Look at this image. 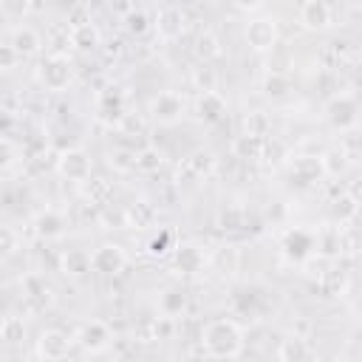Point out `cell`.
Here are the masks:
<instances>
[{
    "mask_svg": "<svg viewBox=\"0 0 362 362\" xmlns=\"http://www.w3.org/2000/svg\"><path fill=\"white\" fill-rule=\"evenodd\" d=\"M201 354L209 359H235L243 354L246 345V334L240 328V322L229 320V317H215L201 328Z\"/></svg>",
    "mask_w": 362,
    "mask_h": 362,
    "instance_id": "6da1fadb",
    "label": "cell"
},
{
    "mask_svg": "<svg viewBox=\"0 0 362 362\" xmlns=\"http://www.w3.org/2000/svg\"><path fill=\"white\" fill-rule=\"evenodd\" d=\"M37 79H40L42 90H48V93H62V90H68V85L74 82V62L68 59V54L51 51L45 59H40V65H37Z\"/></svg>",
    "mask_w": 362,
    "mask_h": 362,
    "instance_id": "7a4b0ae2",
    "label": "cell"
},
{
    "mask_svg": "<svg viewBox=\"0 0 362 362\" xmlns=\"http://www.w3.org/2000/svg\"><path fill=\"white\" fill-rule=\"evenodd\" d=\"M54 170H57L59 178L74 181V184H82L85 178L93 175V161H90V156H88L82 147H68V150H62V153L57 156Z\"/></svg>",
    "mask_w": 362,
    "mask_h": 362,
    "instance_id": "3957f363",
    "label": "cell"
},
{
    "mask_svg": "<svg viewBox=\"0 0 362 362\" xmlns=\"http://www.w3.org/2000/svg\"><path fill=\"white\" fill-rule=\"evenodd\" d=\"M184 110H187V102H184V96H181L178 90H161V93H156V96L150 99V105H147L150 119H153L156 124H164V127L181 122V119H184Z\"/></svg>",
    "mask_w": 362,
    "mask_h": 362,
    "instance_id": "277c9868",
    "label": "cell"
},
{
    "mask_svg": "<svg viewBox=\"0 0 362 362\" xmlns=\"http://www.w3.org/2000/svg\"><path fill=\"white\" fill-rule=\"evenodd\" d=\"M127 263H130V257H127L124 246H119V243H99L90 252V269H93V274H102V277H119L127 269Z\"/></svg>",
    "mask_w": 362,
    "mask_h": 362,
    "instance_id": "5b68a950",
    "label": "cell"
},
{
    "mask_svg": "<svg viewBox=\"0 0 362 362\" xmlns=\"http://www.w3.org/2000/svg\"><path fill=\"white\" fill-rule=\"evenodd\" d=\"M74 345H76V339L68 331H62V328H45V331H40V337L34 342V356L37 359H45V362H57V359H65Z\"/></svg>",
    "mask_w": 362,
    "mask_h": 362,
    "instance_id": "8992f818",
    "label": "cell"
},
{
    "mask_svg": "<svg viewBox=\"0 0 362 362\" xmlns=\"http://www.w3.org/2000/svg\"><path fill=\"white\" fill-rule=\"evenodd\" d=\"M243 37H246V45L257 54H266V51H274L277 48V40H280V28H277V20L274 17H252L243 28Z\"/></svg>",
    "mask_w": 362,
    "mask_h": 362,
    "instance_id": "52a82bcc",
    "label": "cell"
},
{
    "mask_svg": "<svg viewBox=\"0 0 362 362\" xmlns=\"http://www.w3.org/2000/svg\"><path fill=\"white\" fill-rule=\"evenodd\" d=\"M74 339H76V345H79L85 354H102V351H107L110 342H113V328H110L105 320H88V322H82V325L76 328Z\"/></svg>",
    "mask_w": 362,
    "mask_h": 362,
    "instance_id": "ba28073f",
    "label": "cell"
},
{
    "mask_svg": "<svg viewBox=\"0 0 362 362\" xmlns=\"http://www.w3.org/2000/svg\"><path fill=\"white\" fill-rule=\"evenodd\" d=\"M20 288H23V300H25L28 311H45V308L54 305V286L42 274L28 272L20 280Z\"/></svg>",
    "mask_w": 362,
    "mask_h": 362,
    "instance_id": "9c48e42d",
    "label": "cell"
},
{
    "mask_svg": "<svg viewBox=\"0 0 362 362\" xmlns=\"http://www.w3.org/2000/svg\"><path fill=\"white\" fill-rule=\"evenodd\" d=\"M325 119L331 127L337 130H351L359 122V107H356V96L354 93H337L328 105H325Z\"/></svg>",
    "mask_w": 362,
    "mask_h": 362,
    "instance_id": "30bf717a",
    "label": "cell"
},
{
    "mask_svg": "<svg viewBox=\"0 0 362 362\" xmlns=\"http://www.w3.org/2000/svg\"><path fill=\"white\" fill-rule=\"evenodd\" d=\"M173 269L184 277L201 274L204 269H209V252L198 243H181L173 249Z\"/></svg>",
    "mask_w": 362,
    "mask_h": 362,
    "instance_id": "8fae6325",
    "label": "cell"
},
{
    "mask_svg": "<svg viewBox=\"0 0 362 362\" xmlns=\"http://www.w3.org/2000/svg\"><path fill=\"white\" fill-rule=\"evenodd\" d=\"M153 31H156V37L164 40V42L178 40V37L187 31V11L178 8V6H164V8H158V14H156V20H153Z\"/></svg>",
    "mask_w": 362,
    "mask_h": 362,
    "instance_id": "7c38bea8",
    "label": "cell"
},
{
    "mask_svg": "<svg viewBox=\"0 0 362 362\" xmlns=\"http://www.w3.org/2000/svg\"><path fill=\"white\" fill-rule=\"evenodd\" d=\"M297 20L305 31H325L334 23V8L328 0H303Z\"/></svg>",
    "mask_w": 362,
    "mask_h": 362,
    "instance_id": "4fadbf2b",
    "label": "cell"
},
{
    "mask_svg": "<svg viewBox=\"0 0 362 362\" xmlns=\"http://www.w3.org/2000/svg\"><path fill=\"white\" fill-rule=\"evenodd\" d=\"M215 170V156L209 150H192L181 164H178V181L184 178L187 184L204 181L206 175H212Z\"/></svg>",
    "mask_w": 362,
    "mask_h": 362,
    "instance_id": "5bb4252c",
    "label": "cell"
},
{
    "mask_svg": "<svg viewBox=\"0 0 362 362\" xmlns=\"http://www.w3.org/2000/svg\"><path fill=\"white\" fill-rule=\"evenodd\" d=\"M96 110H99V119L102 122H122V116L127 113V96L119 90V88H105V90H99V96H96Z\"/></svg>",
    "mask_w": 362,
    "mask_h": 362,
    "instance_id": "9a60e30c",
    "label": "cell"
},
{
    "mask_svg": "<svg viewBox=\"0 0 362 362\" xmlns=\"http://www.w3.org/2000/svg\"><path fill=\"white\" fill-rule=\"evenodd\" d=\"M68 42H71V48H76L79 54H90V51H96V48L102 45V34H99L96 23L79 20V23H71V28H68Z\"/></svg>",
    "mask_w": 362,
    "mask_h": 362,
    "instance_id": "2e32d148",
    "label": "cell"
},
{
    "mask_svg": "<svg viewBox=\"0 0 362 362\" xmlns=\"http://www.w3.org/2000/svg\"><path fill=\"white\" fill-rule=\"evenodd\" d=\"M65 229H68V218H65V212H59L54 206L37 212V218H34V235L42 240H57L65 235Z\"/></svg>",
    "mask_w": 362,
    "mask_h": 362,
    "instance_id": "e0dca14e",
    "label": "cell"
},
{
    "mask_svg": "<svg viewBox=\"0 0 362 362\" xmlns=\"http://www.w3.org/2000/svg\"><path fill=\"white\" fill-rule=\"evenodd\" d=\"M8 42L23 54V59H28V57H37L40 51H42V34L34 28V25H14L11 31H8Z\"/></svg>",
    "mask_w": 362,
    "mask_h": 362,
    "instance_id": "ac0fdd59",
    "label": "cell"
},
{
    "mask_svg": "<svg viewBox=\"0 0 362 362\" xmlns=\"http://www.w3.org/2000/svg\"><path fill=\"white\" fill-rule=\"evenodd\" d=\"M195 116L206 124H218L226 116V99L218 90H204L195 99Z\"/></svg>",
    "mask_w": 362,
    "mask_h": 362,
    "instance_id": "d6986e66",
    "label": "cell"
},
{
    "mask_svg": "<svg viewBox=\"0 0 362 362\" xmlns=\"http://www.w3.org/2000/svg\"><path fill=\"white\" fill-rule=\"evenodd\" d=\"M274 356H277V359H286V362H300V359H311V356H317V348L308 342V337L288 334L286 339H280Z\"/></svg>",
    "mask_w": 362,
    "mask_h": 362,
    "instance_id": "ffe728a7",
    "label": "cell"
},
{
    "mask_svg": "<svg viewBox=\"0 0 362 362\" xmlns=\"http://www.w3.org/2000/svg\"><path fill=\"white\" fill-rule=\"evenodd\" d=\"M359 198L351 192V189H339V195L337 198H331V204H328V209H331V221L337 223V226H348L356 215H359Z\"/></svg>",
    "mask_w": 362,
    "mask_h": 362,
    "instance_id": "44dd1931",
    "label": "cell"
},
{
    "mask_svg": "<svg viewBox=\"0 0 362 362\" xmlns=\"http://www.w3.org/2000/svg\"><path fill=\"white\" fill-rule=\"evenodd\" d=\"M317 286H320V291H322L325 297H345L348 288H351V274L334 260V263L328 266V272L317 280Z\"/></svg>",
    "mask_w": 362,
    "mask_h": 362,
    "instance_id": "7402d4cb",
    "label": "cell"
},
{
    "mask_svg": "<svg viewBox=\"0 0 362 362\" xmlns=\"http://www.w3.org/2000/svg\"><path fill=\"white\" fill-rule=\"evenodd\" d=\"M79 195L93 204V206H105L110 198H113V184L107 178H99V175H90L79 184Z\"/></svg>",
    "mask_w": 362,
    "mask_h": 362,
    "instance_id": "603a6c76",
    "label": "cell"
},
{
    "mask_svg": "<svg viewBox=\"0 0 362 362\" xmlns=\"http://www.w3.org/2000/svg\"><path fill=\"white\" fill-rule=\"evenodd\" d=\"M320 167H322V175L328 178H342L351 167V153L345 147H328L322 156H320Z\"/></svg>",
    "mask_w": 362,
    "mask_h": 362,
    "instance_id": "cb8c5ba5",
    "label": "cell"
},
{
    "mask_svg": "<svg viewBox=\"0 0 362 362\" xmlns=\"http://www.w3.org/2000/svg\"><path fill=\"white\" fill-rule=\"evenodd\" d=\"M59 272L71 280L76 277H85L90 269V252H82V249H68L62 257H59Z\"/></svg>",
    "mask_w": 362,
    "mask_h": 362,
    "instance_id": "d4e9b609",
    "label": "cell"
},
{
    "mask_svg": "<svg viewBox=\"0 0 362 362\" xmlns=\"http://www.w3.org/2000/svg\"><path fill=\"white\" fill-rule=\"evenodd\" d=\"M187 311V291L173 286V288H164L158 294V314L161 317H170V320H178L181 314Z\"/></svg>",
    "mask_w": 362,
    "mask_h": 362,
    "instance_id": "484cf974",
    "label": "cell"
},
{
    "mask_svg": "<svg viewBox=\"0 0 362 362\" xmlns=\"http://www.w3.org/2000/svg\"><path fill=\"white\" fill-rule=\"evenodd\" d=\"M320 175H322L320 158H311V156H297V158L291 161V181H297L300 187L314 184Z\"/></svg>",
    "mask_w": 362,
    "mask_h": 362,
    "instance_id": "4316f807",
    "label": "cell"
},
{
    "mask_svg": "<svg viewBox=\"0 0 362 362\" xmlns=\"http://www.w3.org/2000/svg\"><path fill=\"white\" fill-rule=\"evenodd\" d=\"M263 150H266V139L263 136H249V133H240L235 141H232V153L243 161H257L263 158Z\"/></svg>",
    "mask_w": 362,
    "mask_h": 362,
    "instance_id": "83f0119b",
    "label": "cell"
},
{
    "mask_svg": "<svg viewBox=\"0 0 362 362\" xmlns=\"http://www.w3.org/2000/svg\"><path fill=\"white\" fill-rule=\"evenodd\" d=\"M107 167L119 175H127L133 170H139V153L130 150V147H116L107 153Z\"/></svg>",
    "mask_w": 362,
    "mask_h": 362,
    "instance_id": "f1b7e54d",
    "label": "cell"
},
{
    "mask_svg": "<svg viewBox=\"0 0 362 362\" xmlns=\"http://www.w3.org/2000/svg\"><path fill=\"white\" fill-rule=\"evenodd\" d=\"M0 339L6 345H23L25 342V320L23 314H6L0 322Z\"/></svg>",
    "mask_w": 362,
    "mask_h": 362,
    "instance_id": "f546056e",
    "label": "cell"
},
{
    "mask_svg": "<svg viewBox=\"0 0 362 362\" xmlns=\"http://www.w3.org/2000/svg\"><path fill=\"white\" fill-rule=\"evenodd\" d=\"M124 221H127V226H136V229L153 226L156 209H153V204H147V201H133L130 206H124Z\"/></svg>",
    "mask_w": 362,
    "mask_h": 362,
    "instance_id": "4dcf8cb0",
    "label": "cell"
},
{
    "mask_svg": "<svg viewBox=\"0 0 362 362\" xmlns=\"http://www.w3.org/2000/svg\"><path fill=\"white\" fill-rule=\"evenodd\" d=\"M209 269L221 272V274H232L238 269V249L232 246H218L215 252H209Z\"/></svg>",
    "mask_w": 362,
    "mask_h": 362,
    "instance_id": "1f68e13d",
    "label": "cell"
},
{
    "mask_svg": "<svg viewBox=\"0 0 362 362\" xmlns=\"http://www.w3.org/2000/svg\"><path fill=\"white\" fill-rule=\"evenodd\" d=\"M195 54H198L204 62L218 59V57L223 54L218 34H215V31H209V28H206V31H201V34H198V40H195Z\"/></svg>",
    "mask_w": 362,
    "mask_h": 362,
    "instance_id": "d6a6232c",
    "label": "cell"
},
{
    "mask_svg": "<svg viewBox=\"0 0 362 362\" xmlns=\"http://www.w3.org/2000/svg\"><path fill=\"white\" fill-rule=\"evenodd\" d=\"M288 90H291L288 74H283V71H269V74L263 76V93H266L269 99H283Z\"/></svg>",
    "mask_w": 362,
    "mask_h": 362,
    "instance_id": "836d02e7",
    "label": "cell"
},
{
    "mask_svg": "<svg viewBox=\"0 0 362 362\" xmlns=\"http://www.w3.org/2000/svg\"><path fill=\"white\" fill-rule=\"evenodd\" d=\"M192 85L198 88V93H204V90H218V82H221V76H218V71L209 65V62H201L195 71H192Z\"/></svg>",
    "mask_w": 362,
    "mask_h": 362,
    "instance_id": "e575fe53",
    "label": "cell"
},
{
    "mask_svg": "<svg viewBox=\"0 0 362 362\" xmlns=\"http://www.w3.org/2000/svg\"><path fill=\"white\" fill-rule=\"evenodd\" d=\"M122 20H124V31H127L130 37H144V34H150V31H153L150 17H147L144 11H139V8H133V11H130V14H124Z\"/></svg>",
    "mask_w": 362,
    "mask_h": 362,
    "instance_id": "d590c367",
    "label": "cell"
},
{
    "mask_svg": "<svg viewBox=\"0 0 362 362\" xmlns=\"http://www.w3.org/2000/svg\"><path fill=\"white\" fill-rule=\"evenodd\" d=\"M173 249H175L173 232H167V229H161L158 235H153V238L147 240V255H150V257H167V255H173Z\"/></svg>",
    "mask_w": 362,
    "mask_h": 362,
    "instance_id": "8d00e7d4",
    "label": "cell"
},
{
    "mask_svg": "<svg viewBox=\"0 0 362 362\" xmlns=\"http://www.w3.org/2000/svg\"><path fill=\"white\" fill-rule=\"evenodd\" d=\"M269 127H272V122H269V116L263 113V110H252V113H246V119H243V133H249V136H269Z\"/></svg>",
    "mask_w": 362,
    "mask_h": 362,
    "instance_id": "74e56055",
    "label": "cell"
},
{
    "mask_svg": "<svg viewBox=\"0 0 362 362\" xmlns=\"http://www.w3.org/2000/svg\"><path fill=\"white\" fill-rule=\"evenodd\" d=\"M17 158H23V147H17L8 136H3L0 139V167H3V173H11Z\"/></svg>",
    "mask_w": 362,
    "mask_h": 362,
    "instance_id": "f35d334b",
    "label": "cell"
},
{
    "mask_svg": "<svg viewBox=\"0 0 362 362\" xmlns=\"http://www.w3.org/2000/svg\"><path fill=\"white\" fill-rule=\"evenodd\" d=\"M161 164H164V153L158 147L150 144V147H141L139 150V170L141 173H158Z\"/></svg>",
    "mask_w": 362,
    "mask_h": 362,
    "instance_id": "ab89813d",
    "label": "cell"
},
{
    "mask_svg": "<svg viewBox=\"0 0 362 362\" xmlns=\"http://www.w3.org/2000/svg\"><path fill=\"white\" fill-rule=\"evenodd\" d=\"M20 249H23V238L17 235L14 226L6 223V226L0 229V255H3V257H11V255H17Z\"/></svg>",
    "mask_w": 362,
    "mask_h": 362,
    "instance_id": "60d3db41",
    "label": "cell"
},
{
    "mask_svg": "<svg viewBox=\"0 0 362 362\" xmlns=\"http://www.w3.org/2000/svg\"><path fill=\"white\" fill-rule=\"evenodd\" d=\"M362 252V235L351 226H339V255H359Z\"/></svg>",
    "mask_w": 362,
    "mask_h": 362,
    "instance_id": "b9f144b4",
    "label": "cell"
},
{
    "mask_svg": "<svg viewBox=\"0 0 362 362\" xmlns=\"http://www.w3.org/2000/svg\"><path fill=\"white\" fill-rule=\"evenodd\" d=\"M116 130H119L122 136H141V133H144V116L127 110V113L122 116V122L116 124Z\"/></svg>",
    "mask_w": 362,
    "mask_h": 362,
    "instance_id": "7bdbcfd3",
    "label": "cell"
},
{
    "mask_svg": "<svg viewBox=\"0 0 362 362\" xmlns=\"http://www.w3.org/2000/svg\"><path fill=\"white\" fill-rule=\"evenodd\" d=\"M0 8H3V17L8 23H17V20H23L28 14L31 0H0Z\"/></svg>",
    "mask_w": 362,
    "mask_h": 362,
    "instance_id": "ee69618b",
    "label": "cell"
},
{
    "mask_svg": "<svg viewBox=\"0 0 362 362\" xmlns=\"http://www.w3.org/2000/svg\"><path fill=\"white\" fill-rule=\"evenodd\" d=\"M23 62V54L11 45V42H6V45H0V68L8 74V71H14L17 65Z\"/></svg>",
    "mask_w": 362,
    "mask_h": 362,
    "instance_id": "f6af8a7d",
    "label": "cell"
},
{
    "mask_svg": "<svg viewBox=\"0 0 362 362\" xmlns=\"http://www.w3.org/2000/svg\"><path fill=\"white\" fill-rule=\"evenodd\" d=\"M243 218H246V212H243L240 206H235V209H226V212L221 215V226H223V229H240V226L246 223Z\"/></svg>",
    "mask_w": 362,
    "mask_h": 362,
    "instance_id": "bcb514c9",
    "label": "cell"
},
{
    "mask_svg": "<svg viewBox=\"0 0 362 362\" xmlns=\"http://www.w3.org/2000/svg\"><path fill=\"white\" fill-rule=\"evenodd\" d=\"M238 11H243V14H252V11H257L260 6H263V0H229Z\"/></svg>",
    "mask_w": 362,
    "mask_h": 362,
    "instance_id": "7dc6e473",
    "label": "cell"
},
{
    "mask_svg": "<svg viewBox=\"0 0 362 362\" xmlns=\"http://www.w3.org/2000/svg\"><path fill=\"white\" fill-rule=\"evenodd\" d=\"M110 3H113V8H116L122 17H124V14H130V11L136 8V3H133V0H110Z\"/></svg>",
    "mask_w": 362,
    "mask_h": 362,
    "instance_id": "c3c4849f",
    "label": "cell"
}]
</instances>
